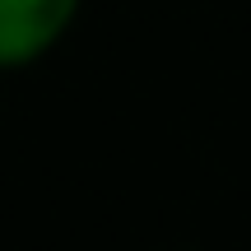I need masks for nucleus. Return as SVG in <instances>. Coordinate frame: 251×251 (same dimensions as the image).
<instances>
[{
  "label": "nucleus",
  "mask_w": 251,
  "mask_h": 251,
  "mask_svg": "<svg viewBox=\"0 0 251 251\" xmlns=\"http://www.w3.org/2000/svg\"><path fill=\"white\" fill-rule=\"evenodd\" d=\"M84 0H0V75L47 61L70 37Z\"/></svg>",
  "instance_id": "obj_1"
}]
</instances>
